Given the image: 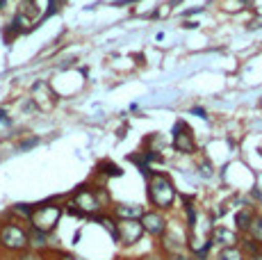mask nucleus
<instances>
[{
  "label": "nucleus",
  "mask_w": 262,
  "mask_h": 260,
  "mask_svg": "<svg viewBox=\"0 0 262 260\" xmlns=\"http://www.w3.org/2000/svg\"><path fill=\"white\" fill-rule=\"evenodd\" d=\"M107 194L103 192V189H89V187H80L78 192L73 194V201L69 210H71L73 214H78V217H94V214H98L103 206H107Z\"/></svg>",
  "instance_id": "obj_1"
},
{
  "label": "nucleus",
  "mask_w": 262,
  "mask_h": 260,
  "mask_svg": "<svg viewBox=\"0 0 262 260\" xmlns=\"http://www.w3.org/2000/svg\"><path fill=\"white\" fill-rule=\"evenodd\" d=\"M253 208H239L237 214H235V226L239 228V231H246V228L251 226V222H253Z\"/></svg>",
  "instance_id": "obj_13"
},
{
  "label": "nucleus",
  "mask_w": 262,
  "mask_h": 260,
  "mask_svg": "<svg viewBox=\"0 0 262 260\" xmlns=\"http://www.w3.org/2000/svg\"><path fill=\"white\" fill-rule=\"evenodd\" d=\"M37 142H39V139H30V142H23V144H21V148H30V146H34Z\"/></svg>",
  "instance_id": "obj_23"
},
{
  "label": "nucleus",
  "mask_w": 262,
  "mask_h": 260,
  "mask_svg": "<svg viewBox=\"0 0 262 260\" xmlns=\"http://www.w3.org/2000/svg\"><path fill=\"white\" fill-rule=\"evenodd\" d=\"M146 210L139 206V203H119L117 208H114V214H117V219H139Z\"/></svg>",
  "instance_id": "obj_10"
},
{
  "label": "nucleus",
  "mask_w": 262,
  "mask_h": 260,
  "mask_svg": "<svg viewBox=\"0 0 262 260\" xmlns=\"http://www.w3.org/2000/svg\"><path fill=\"white\" fill-rule=\"evenodd\" d=\"M46 247H48V235L34 231V228H28V249H46Z\"/></svg>",
  "instance_id": "obj_12"
},
{
  "label": "nucleus",
  "mask_w": 262,
  "mask_h": 260,
  "mask_svg": "<svg viewBox=\"0 0 262 260\" xmlns=\"http://www.w3.org/2000/svg\"><path fill=\"white\" fill-rule=\"evenodd\" d=\"M30 101L37 105L39 110H50L57 103V96H55V92L50 89V84L46 80H37V82L32 84V98H30Z\"/></svg>",
  "instance_id": "obj_8"
},
{
  "label": "nucleus",
  "mask_w": 262,
  "mask_h": 260,
  "mask_svg": "<svg viewBox=\"0 0 262 260\" xmlns=\"http://www.w3.org/2000/svg\"><path fill=\"white\" fill-rule=\"evenodd\" d=\"M142 260H164L162 256H158V253H148V256H144Z\"/></svg>",
  "instance_id": "obj_22"
},
{
  "label": "nucleus",
  "mask_w": 262,
  "mask_h": 260,
  "mask_svg": "<svg viewBox=\"0 0 262 260\" xmlns=\"http://www.w3.org/2000/svg\"><path fill=\"white\" fill-rule=\"evenodd\" d=\"M139 224H142L144 233H150L153 237H162V235L167 233V219H164V214L158 212V210L144 212L142 217H139Z\"/></svg>",
  "instance_id": "obj_7"
},
{
  "label": "nucleus",
  "mask_w": 262,
  "mask_h": 260,
  "mask_svg": "<svg viewBox=\"0 0 262 260\" xmlns=\"http://www.w3.org/2000/svg\"><path fill=\"white\" fill-rule=\"evenodd\" d=\"M23 18H28L30 23L37 21L39 16H41V7H39L37 0H18V12Z\"/></svg>",
  "instance_id": "obj_11"
},
{
  "label": "nucleus",
  "mask_w": 262,
  "mask_h": 260,
  "mask_svg": "<svg viewBox=\"0 0 262 260\" xmlns=\"http://www.w3.org/2000/svg\"><path fill=\"white\" fill-rule=\"evenodd\" d=\"M0 249L7 253L28 251V228L18 222H5L0 226Z\"/></svg>",
  "instance_id": "obj_4"
},
{
  "label": "nucleus",
  "mask_w": 262,
  "mask_h": 260,
  "mask_svg": "<svg viewBox=\"0 0 262 260\" xmlns=\"http://www.w3.org/2000/svg\"><path fill=\"white\" fill-rule=\"evenodd\" d=\"M0 123H7V126L12 123V119L7 117V112H5V110H0Z\"/></svg>",
  "instance_id": "obj_21"
},
{
  "label": "nucleus",
  "mask_w": 262,
  "mask_h": 260,
  "mask_svg": "<svg viewBox=\"0 0 262 260\" xmlns=\"http://www.w3.org/2000/svg\"><path fill=\"white\" fill-rule=\"evenodd\" d=\"M216 260H244V251L239 247H226L219 251Z\"/></svg>",
  "instance_id": "obj_15"
},
{
  "label": "nucleus",
  "mask_w": 262,
  "mask_h": 260,
  "mask_svg": "<svg viewBox=\"0 0 262 260\" xmlns=\"http://www.w3.org/2000/svg\"><path fill=\"white\" fill-rule=\"evenodd\" d=\"M173 146L178 153H185V156H191L196 151V142H194V135L187 128L185 121H178L173 126Z\"/></svg>",
  "instance_id": "obj_6"
},
{
  "label": "nucleus",
  "mask_w": 262,
  "mask_h": 260,
  "mask_svg": "<svg viewBox=\"0 0 262 260\" xmlns=\"http://www.w3.org/2000/svg\"><path fill=\"white\" fill-rule=\"evenodd\" d=\"M246 5H249V0H226L224 9L226 12H239V9L246 7Z\"/></svg>",
  "instance_id": "obj_18"
},
{
  "label": "nucleus",
  "mask_w": 262,
  "mask_h": 260,
  "mask_svg": "<svg viewBox=\"0 0 262 260\" xmlns=\"http://www.w3.org/2000/svg\"><path fill=\"white\" fill-rule=\"evenodd\" d=\"M5 7H7V0H0V12H3Z\"/></svg>",
  "instance_id": "obj_24"
},
{
  "label": "nucleus",
  "mask_w": 262,
  "mask_h": 260,
  "mask_svg": "<svg viewBox=\"0 0 262 260\" xmlns=\"http://www.w3.org/2000/svg\"><path fill=\"white\" fill-rule=\"evenodd\" d=\"M146 192H148L150 206H155L160 210L171 208L176 201V187H173V183H171V178L167 174H150Z\"/></svg>",
  "instance_id": "obj_2"
},
{
  "label": "nucleus",
  "mask_w": 262,
  "mask_h": 260,
  "mask_svg": "<svg viewBox=\"0 0 262 260\" xmlns=\"http://www.w3.org/2000/svg\"><path fill=\"white\" fill-rule=\"evenodd\" d=\"M144 228L139 224V219H119L117 222V242H121L123 247H133L142 240Z\"/></svg>",
  "instance_id": "obj_5"
},
{
  "label": "nucleus",
  "mask_w": 262,
  "mask_h": 260,
  "mask_svg": "<svg viewBox=\"0 0 262 260\" xmlns=\"http://www.w3.org/2000/svg\"><path fill=\"white\" fill-rule=\"evenodd\" d=\"M98 169H107V171H103V174H107V176H121V174H123L117 164H112V162H103Z\"/></svg>",
  "instance_id": "obj_19"
},
{
  "label": "nucleus",
  "mask_w": 262,
  "mask_h": 260,
  "mask_svg": "<svg viewBox=\"0 0 262 260\" xmlns=\"http://www.w3.org/2000/svg\"><path fill=\"white\" fill-rule=\"evenodd\" d=\"M96 219H98V222L105 226V231H107V233L112 235L114 240H117V222H114V219L110 217V214H98V217H96Z\"/></svg>",
  "instance_id": "obj_17"
},
{
  "label": "nucleus",
  "mask_w": 262,
  "mask_h": 260,
  "mask_svg": "<svg viewBox=\"0 0 262 260\" xmlns=\"http://www.w3.org/2000/svg\"><path fill=\"white\" fill-rule=\"evenodd\" d=\"M246 231H249V240H253L262 247V217H253V222Z\"/></svg>",
  "instance_id": "obj_14"
},
{
  "label": "nucleus",
  "mask_w": 262,
  "mask_h": 260,
  "mask_svg": "<svg viewBox=\"0 0 262 260\" xmlns=\"http://www.w3.org/2000/svg\"><path fill=\"white\" fill-rule=\"evenodd\" d=\"M59 219H62V206L48 201V203H39V206H32V214H30V228L39 233L50 235L57 228Z\"/></svg>",
  "instance_id": "obj_3"
},
{
  "label": "nucleus",
  "mask_w": 262,
  "mask_h": 260,
  "mask_svg": "<svg viewBox=\"0 0 262 260\" xmlns=\"http://www.w3.org/2000/svg\"><path fill=\"white\" fill-rule=\"evenodd\" d=\"M210 240H212L214 244H219L221 249L237 247V244H239L237 231H233V228H228V226H216V228H212V233H210Z\"/></svg>",
  "instance_id": "obj_9"
},
{
  "label": "nucleus",
  "mask_w": 262,
  "mask_h": 260,
  "mask_svg": "<svg viewBox=\"0 0 262 260\" xmlns=\"http://www.w3.org/2000/svg\"><path fill=\"white\" fill-rule=\"evenodd\" d=\"M55 260H82V258L73 256V253H64V251H59V253H55Z\"/></svg>",
  "instance_id": "obj_20"
},
{
  "label": "nucleus",
  "mask_w": 262,
  "mask_h": 260,
  "mask_svg": "<svg viewBox=\"0 0 262 260\" xmlns=\"http://www.w3.org/2000/svg\"><path fill=\"white\" fill-rule=\"evenodd\" d=\"M9 214H14V217L25 219V222H28L30 214H32V206H28V203H16V206L9 210Z\"/></svg>",
  "instance_id": "obj_16"
}]
</instances>
